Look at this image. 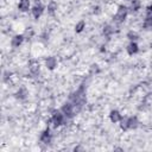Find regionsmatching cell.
I'll return each instance as SVG.
<instances>
[{"label":"cell","mask_w":152,"mask_h":152,"mask_svg":"<svg viewBox=\"0 0 152 152\" xmlns=\"http://www.w3.org/2000/svg\"><path fill=\"white\" fill-rule=\"evenodd\" d=\"M93 13H94L95 15H99V14H101V13H102V10H101V7H100V6H94V8H93Z\"/></svg>","instance_id":"7402d4cb"},{"label":"cell","mask_w":152,"mask_h":152,"mask_svg":"<svg viewBox=\"0 0 152 152\" xmlns=\"http://www.w3.org/2000/svg\"><path fill=\"white\" fill-rule=\"evenodd\" d=\"M28 71L32 74V75H38L40 72V65L38 62L36 61H32L30 64H28Z\"/></svg>","instance_id":"8fae6325"},{"label":"cell","mask_w":152,"mask_h":152,"mask_svg":"<svg viewBox=\"0 0 152 152\" xmlns=\"http://www.w3.org/2000/svg\"><path fill=\"white\" fill-rule=\"evenodd\" d=\"M44 65H45V68H46L48 70L52 71V70H55V69L57 68V65H58V61H57V58H56L55 56H49V57L45 58V61H44Z\"/></svg>","instance_id":"5b68a950"},{"label":"cell","mask_w":152,"mask_h":152,"mask_svg":"<svg viewBox=\"0 0 152 152\" xmlns=\"http://www.w3.org/2000/svg\"><path fill=\"white\" fill-rule=\"evenodd\" d=\"M139 120H138V116L133 115V116H128V131L129 129H135L139 127Z\"/></svg>","instance_id":"7c38bea8"},{"label":"cell","mask_w":152,"mask_h":152,"mask_svg":"<svg viewBox=\"0 0 152 152\" xmlns=\"http://www.w3.org/2000/svg\"><path fill=\"white\" fill-rule=\"evenodd\" d=\"M27 95H28V91H27V89H26L25 87L19 88V89L17 90V93H15V97H17L18 100H25V99L27 97Z\"/></svg>","instance_id":"4fadbf2b"},{"label":"cell","mask_w":152,"mask_h":152,"mask_svg":"<svg viewBox=\"0 0 152 152\" xmlns=\"http://www.w3.org/2000/svg\"><path fill=\"white\" fill-rule=\"evenodd\" d=\"M140 7H141V4H140L139 0H132L131 7H129L128 10H131V11H133V12H138V11L140 10Z\"/></svg>","instance_id":"ac0fdd59"},{"label":"cell","mask_w":152,"mask_h":152,"mask_svg":"<svg viewBox=\"0 0 152 152\" xmlns=\"http://www.w3.org/2000/svg\"><path fill=\"white\" fill-rule=\"evenodd\" d=\"M66 116L63 114V112L59 109V110H55L53 114L51 115V119H50V122L52 124V127L53 128H58L61 126H63L66 121Z\"/></svg>","instance_id":"6da1fadb"},{"label":"cell","mask_w":152,"mask_h":152,"mask_svg":"<svg viewBox=\"0 0 152 152\" xmlns=\"http://www.w3.org/2000/svg\"><path fill=\"white\" fill-rule=\"evenodd\" d=\"M119 126L121 131H128V116H122V119L119 121Z\"/></svg>","instance_id":"2e32d148"},{"label":"cell","mask_w":152,"mask_h":152,"mask_svg":"<svg viewBox=\"0 0 152 152\" xmlns=\"http://www.w3.org/2000/svg\"><path fill=\"white\" fill-rule=\"evenodd\" d=\"M46 10H48V13L50 15H53L55 12L57 11V2L53 1V0H50L49 4H48V6H46Z\"/></svg>","instance_id":"5bb4252c"},{"label":"cell","mask_w":152,"mask_h":152,"mask_svg":"<svg viewBox=\"0 0 152 152\" xmlns=\"http://www.w3.org/2000/svg\"><path fill=\"white\" fill-rule=\"evenodd\" d=\"M84 28H86V21L84 20H80L78 23H76V25H75V32L76 33H81Z\"/></svg>","instance_id":"d6986e66"},{"label":"cell","mask_w":152,"mask_h":152,"mask_svg":"<svg viewBox=\"0 0 152 152\" xmlns=\"http://www.w3.org/2000/svg\"><path fill=\"white\" fill-rule=\"evenodd\" d=\"M121 119H122V114H121L118 109H113V110H110V113H109V120H110L113 124L119 122Z\"/></svg>","instance_id":"30bf717a"},{"label":"cell","mask_w":152,"mask_h":152,"mask_svg":"<svg viewBox=\"0 0 152 152\" xmlns=\"http://www.w3.org/2000/svg\"><path fill=\"white\" fill-rule=\"evenodd\" d=\"M115 32V28L112 24H107L104 27H103V34L107 36V37H110L113 33Z\"/></svg>","instance_id":"e0dca14e"},{"label":"cell","mask_w":152,"mask_h":152,"mask_svg":"<svg viewBox=\"0 0 152 152\" xmlns=\"http://www.w3.org/2000/svg\"><path fill=\"white\" fill-rule=\"evenodd\" d=\"M128 13H129V10H128L127 6H125V5H119L118 8H116L115 14L113 15L114 23H124V21L126 20V18H127Z\"/></svg>","instance_id":"7a4b0ae2"},{"label":"cell","mask_w":152,"mask_h":152,"mask_svg":"<svg viewBox=\"0 0 152 152\" xmlns=\"http://www.w3.org/2000/svg\"><path fill=\"white\" fill-rule=\"evenodd\" d=\"M61 110L63 112V114L68 118V119H71V118H74L75 115H76V108H75V106H74V103L72 102H70V101H68V102H64L63 104H62V107H61Z\"/></svg>","instance_id":"3957f363"},{"label":"cell","mask_w":152,"mask_h":152,"mask_svg":"<svg viewBox=\"0 0 152 152\" xmlns=\"http://www.w3.org/2000/svg\"><path fill=\"white\" fill-rule=\"evenodd\" d=\"M142 27H144L145 30H152V18L145 17L144 23H142Z\"/></svg>","instance_id":"44dd1931"},{"label":"cell","mask_w":152,"mask_h":152,"mask_svg":"<svg viewBox=\"0 0 152 152\" xmlns=\"http://www.w3.org/2000/svg\"><path fill=\"white\" fill-rule=\"evenodd\" d=\"M126 38L129 40V42H137L139 39V33L134 30H129L127 33H126Z\"/></svg>","instance_id":"9a60e30c"},{"label":"cell","mask_w":152,"mask_h":152,"mask_svg":"<svg viewBox=\"0 0 152 152\" xmlns=\"http://www.w3.org/2000/svg\"><path fill=\"white\" fill-rule=\"evenodd\" d=\"M126 52L129 55V56H133L135 53L139 52V45L137 42H129L128 45L126 46Z\"/></svg>","instance_id":"ba28073f"},{"label":"cell","mask_w":152,"mask_h":152,"mask_svg":"<svg viewBox=\"0 0 152 152\" xmlns=\"http://www.w3.org/2000/svg\"><path fill=\"white\" fill-rule=\"evenodd\" d=\"M145 17L152 18V5H150V6L146 7V15H145Z\"/></svg>","instance_id":"603a6c76"},{"label":"cell","mask_w":152,"mask_h":152,"mask_svg":"<svg viewBox=\"0 0 152 152\" xmlns=\"http://www.w3.org/2000/svg\"><path fill=\"white\" fill-rule=\"evenodd\" d=\"M44 11H45V6H44L40 1L36 2V4L31 7V14H32V17H33L34 19H39V18L43 15Z\"/></svg>","instance_id":"277c9868"},{"label":"cell","mask_w":152,"mask_h":152,"mask_svg":"<svg viewBox=\"0 0 152 152\" xmlns=\"http://www.w3.org/2000/svg\"><path fill=\"white\" fill-rule=\"evenodd\" d=\"M100 71H101V70H100V66H99L97 64H95V63L89 66V75H91V76L97 75Z\"/></svg>","instance_id":"ffe728a7"},{"label":"cell","mask_w":152,"mask_h":152,"mask_svg":"<svg viewBox=\"0 0 152 152\" xmlns=\"http://www.w3.org/2000/svg\"><path fill=\"white\" fill-rule=\"evenodd\" d=\"M51 139H52V135H51V132H50V128L46 127L42 133H40V137H39V140L40 142L43 144H50L51 142Z\"/></svg>","instance_id":"52a82bcc"},{"label":"cell","mask_w":152,"mask_h":152,"mask_svg":"<svg viewBox=\"0 0 152 152\" xmlns=\"http://www.w3.org/2000/svg\"><path fill=\"white\" fill-rule=\"evenodd\" d=\"M18 10L23 13L31 11V0H19L18 2Z\"/></svg>","instance_id":"9c48e42d"},{"label":"cell","mask_w":152,"mask_h":152,"mask_svg":"<svg viewBox=\"0 0 152 152\" xmlns=\"http://www.w3.org/2000/svg\"><path fill=\"white\" fill-rule=\"evenodd\" d=\"M24 40H25V36L24 34H14L12 38H11V46L13 48V49H17V48H19V46H21L23 45V43H24Z\"/></svg>","instance_id":"8992f818"},{"label":"cell","mask_w":152,"mask_h":152,"mask_svg":"<svg viewBox=\"0 0 152 152\" xmlns=\"http://www.w3.org/2000/svg\"><path fill=\"white\" fill-rule=\"evenodd\" d=\"M33 1H36V2H38V1H40V0H33Z\"/></svg>","instance_id":"cb8c5ba5"}]
</instances>
